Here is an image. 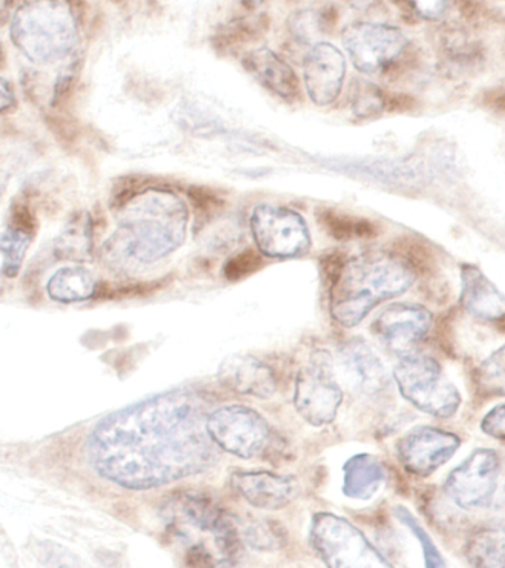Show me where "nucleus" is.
Listing matches in <instances>:
<instances>
[{"instance_id": "nucleus-1", "label": "nucleus", "mask_w": 505, "mask_h": 568, "mask_svg": "<svg viewBox=\"0 0 505 568\" xmlns=\"http://www.w3.org/2000/svg\"><path fill=\"white\" fill-rule=\"evenodd\" d=\"M210 410V402L192 390H169L129 405L89 434V463L98 476L129 490L208 471L218 459L205 427Z\"/></svg>"}, {"instance_id": "nucleus-2", "label": "nucleus", "mask_w": 505, "mask_h": 568, "mask_svg": "<svg viewBox=\"0 0 505 568\" xmlns=\"http://www.w3.org/2000/svg\"><path fill=\"white\" fill-rule=\"evenodd\" d=\"M188 223L190 209L176 192L141 191L124 204L118 230L102 244V265L119 275L154 265L181 247Z\"/></svg>"}, {"instance_id": "nucleus-3", "label": "nucleus", "mask_w": 505, "mask_h": 568, "mask_svg": "<svg viewBox=\"0 0 505 568\" xmlns=\"http://www.w3.org/2000/svg\"><path fill=\"white\" fill-rule=\"evenodd\" d=\"M415 280L417 271L400 253L365 252L344 257L329 280L330 313L344 328H352L380 303L406 293Z\"/></svg>"}, {"instance_id": "nucleus-4", "label": "nucleus", "mask_w": 505, "mask_h": 568, "mask_svg": "<svg viewBox=\"0 0 505 568\" xmlns=\"http://www.w3.org/2000/svg\"><path fill=\"white\" fill-rule=\"evenodd\" d=\"M162 517L188 565L226 567L239 561L241 535L235 518L209 496L195 491L170 496Z\"/></svg>"}, {"instance_id": "nucleus-5", "label": "nucleus", "mask_w": 505, "mask_h": 568, "mask_svg": "<svg viewBox=\"0 0 505 568\" xmlns=\"http://www.w3.org/2000/svg\"><path fill=\"white\" fill-rule=\"evenodd\" d=\"M9 38L27 60L53 64L78 47V20L65 0H24L13 12Z\"/></svg>"}, {"instance_id": "nucleus-6", "label": "nucleus", "mask_w": 505, "mask_h": 568, "mask_svg": "<svg viewBox=\"0 0 505 568\" xmlns=\"http://www.w3.org/2000/svg\"><path fill=\"white\" fill-rule=\"evenodd\" d=\"M393 378L402 397L432 417H454L462 406L457 387L446 378L440 362L432 356L405 353L393 369Z\"/></svg>"}, {"instance_id": "nucleus-7", "label": "nucleus", "mask_w": 505, "mask_h": 568, "mask_svg": "<svg viewBox=\"0 0 505 568\" xmlns=\"http://www.w3.org/2000/svg\"><path fill=\"white\" fill-rule=\"evenodd\" d=\"M342 42L353 67L368 75L386 74L410 48V39L400 27L370 21L344 27Z\"/></svg>"}, {"instance_id": "nucleus-8", "label": "nucleus", "mask_w": 505, "mask_h": 568, "mask_svg": "<svg viewBox=\"0 0 505 568\" xmlns=\"http://www.w3.org/2000/svg\"><path fill=\"white\" fill-rule=\"evenodd\" d=\"M311 545L327 567H391L362 531L334 514H315Z\"/></svg>"}, {"instance_id": "nucleus-9", "label": "nucleus", "mask_w": 505, "mask_h": 568, "mask_svg": "<svg viewBox=\"0 0 505 568\" xmlns=\"http://www.w3.org/2000/svg\"><path fill=\"white\" fill-rule=\"evenodd\" d=\"M250 231L262 256L297 258L311 250L312 239L305 217L285 205L261 203L250 216Z\"/></svg>"}, {"instance_id": "nucleus-10", "label": "nucleus", "mask_w": 505, "mask_h": 568, "mask_svg": "<svg viewBox=\"0 0 505 568\" xmlns=\"http://www.w3.org/2000/svg\"><path fill=\"white\" fill-rule=\"evenodd\" d=\"M342 402L343 392L332 355L327 351L312 353L294 386V406L299 415L311 426H327L336 419Z\"/></svg>"}, {"instance_id": "nucleus-11", "label": "nucleus", "mask_w": 505, "mask_h": 568, "mask_svg": "<svg viewBox=\"0 0 505 568\" xmlns=\"http://www.w3.org/2000/svg\"><path fill=\"white\" fill-rule=\"evenodd\" d=\"M205 427L219 449L243 459L261 455L271 438L266 419L257 410L243 405L210 410Z\"/></svg>"}, {"instance_id": "nucleus-12", "label": "nucleus", "mask_w": 505, "mask_h": 568, "mask_svg": "<svg viewBox=\"0 0 505 568\" xmlns=\"http://www.w3.org/2000/svg\"><path fill=\"white\" fill-rule=\"evenodd\" d=\"M502 474V458L488 447H477L445 478L444 491L463 509L486 508L493 503Z\"/></svg>"}, {"instance_id": "nucleus-13", "label": "nucleus", "mask_w": 505, "mask_h": 568, "mask_svg": "<svg viewBox=\"0 0 505 568\" xmlns=\"http://www.w3.org/2000/svg\"><path fill=\"white\" fill-rule=\"evenodd\" d=\"M462 446V438L446 429L418 426L397 442V456L406 471L428 477L444 467Z\"/></svg>"}, {"instance_id": "nucleus-14", "label": "nucleus", "mask_w": 505, "mask_h": 568, "mask_svg": "<svg viewBox=\"0 0 505 568\" xmlns=\"http://www.w3.org/2000/svg\"><path fill=\"white\" fill-rule=\"evenodd\" d=\"M432 325L433 315L427 307L415 303H395L380 312L371 331L388 351L405 355L426 338Z\"/></svg>"}, {"instance_id": "nucleus-15", "label": "nucleus", "mask_w": 505, "mask_h": 568, "mask_svg": "<svg viewBox=\"0 0 505 568\" xmlns=\"http://www.w3.org/2000/svg\"><path fill=\"white\" fill-rule=\"evenodd\" d=\"M346 79V60L334 44H312L303 60V83L307 97L319 106L334 104L342 95Z\"/></svg>"}, {"instance_id": "nucleus-16", "label": "nucleus", "mask_w": 505, "mask_h": 568, "mask_svg": "<svg viewBox=\"0 0 505 568\" xmlns=\"http://www.w3.org/2000/svg\"><path fill=\"white\" fill-rule=\"evenodd\" d=\"M241 65L262 88L281 101L293 105L302 102L301 79L293 67L266 47L248 51L241 57Z\"/></svg>"}, {"instance_id": "nucleus-17", "label": "nucleus", "mask_w": 505, "mask_h": 568, "mask_svg": "<svg viewBox=\"0 0 505 568\" xmlns=\"http://www.w3.org/2000/svg\"><path fill=\"white\" fill-rule=\"evenodd\" d=\"M231 486L245 503L267 511L287 507L299 494V485L293 477L270 471L234 473Z\"/></svg>"}, {"instance_id": "nucleus-18", "label": "nucleus", "mask_w": 505, "mask_h": 568, "mask_svg": "<svg viewBox=\"0 0 505 568\" xmlns=\"http://www.w3.org/2000/svg\"><path fill=\"white\" fill-rule=\"evenodd\" d=\"M339 364L344 377L361 395L377 396L387 390V371L364 339L344 343L339 351Z\"/></svg>"}, {"instance_id": "nucleus-19", "label": "nucleus", "mask_w": 505, "mask_h": 568, "mask_svg": "<svg viewBox=\"0 0 505 568\" xmlns=\"http://www.w3.org/2000/svg\"><path fill=\"white\" fill-rule=\"evenodd\" d=\"M218 378L230 390L257 399H270L276 392L275 375L270 366L250 355L225 357L219 366Z\"/></svg>"}, {"instance_id": "nucleus-20", "label": "nucleus", "mask_w": 505, "mask_h": 568, "mask_svg": "<svg viewBox=\"0 0 505 568\" xmlns=\"http://www.w3.org/2000/svg\"><path fill=\"white\" fill-rule=\"evenodd\" d=\"M459 303L476 320L495 322L505 320V295L475 265L462 266Z\"/></svg>"}, {"instance_id": "nucleus-21", "label": "nucleus", "mask_w": 505, "mask_h": 568, "mask_svg": "<svg viewBox=\"0 0 505 568\" xmlns=\"http://www.w3.org/2000/svg\"><path fill=\"white\" fill-rule=\"evenodd\" d=\"M386 478L378 459L370 455L353 456L344 467V494L353 499H370Z\"/></svg>"}, {"instance_id": "nucleus-22", "label": "nucleus", "mask_w": 505, "mask_h": 568, "mask_svg": "<svg viewBox=\"0 0 505 568\" xmlns=\"http://www.w3.org/2000/svg\"><path fill=\"white\" fill-rule=\"evenodd\" d=\"M315 219L325 234L336 241L370 240L378 234L377 226L368 219L352 216L327 205L315 209Z\"/></svg>"}, {"instance_id": "nucleus-23", "label": "nucleus", "mask_w": 505, "mask_h": 568, "mask_svg": "<svg viewBox=\"0 0 505 568\" xmlns=\"http://www.w3.org/2000/svg\"><path fill=\"white\" fill-rule=\"evenodd\" d=\"M48 295L60 303H79L91 298L97 291V280L83 266H67L49 280Z\"/></svg>"}, {"instance_id": "nucleus-24", "label": "nucleus", "mask_w": 505, "mask_h": 568, "mask_svg": "<svg viewBox=\"0 0 505 568\" xmlns=\"http://www.w3.org/2000/svg\"><path fill=\"white\" fill-rule=\"evenodd\" d=\"M468 565L505 567V527L476 531L466 545Z\"/></svg>"}, {"instance_id": "nucleus-25", "label": "nucleus", "mask_w": 505, "mask_h": 568, "mask_svg": "<svg viewBox=\"0 0 505 568\" xmlns=\"http://www.w3.org/2000/svg\"><path fill=\"white\" fill-rule=\"evenodd\" d=\"M347 98L349 110L360 122L382 118L386 111V92L370 80L353 79Z\"/></svg>"}, {"instance_id": "nucleus-26", "label": "nucleus", "mask_w": 505, "mask_h": 568, "mask_svg": "<svg viewBox=\"0 0 505 568\" xmlns=\"http://www.w3.org/2000/svg\"><path fill=\"white\" fill-rule=\"evenodd\" d=\"M33 234L21 225H9L0 234V254H2V272L8 278L20 274L22 262L31 244Z\"/></svg>"}, {"instance_id": "nucleus-27", "label": "nucleus", "mask_w": 505, "mask_h": 568, "mask_svg": "<svg viewBox=\"0 0 505 568\" xmlns=\"http://www.w3.org/2000/svg\"><path fill=\"white\" fill-rule=\"evenodd\" d=\"M186 200L194 213V227L203 230L214 219L221 216L226 209V201L213 187L204 185H190L186 187Z\"/></svg>"}, {"instance_id": "nucleus-28", "label": "nucleus", "mask_w": 505, "mask_h": 568, "mask_svg": "<svg viewBox=\"0 0 505 568\" xmlns=\"http://www.w3.org/2000/svg\"><path fill=\"white\" fill-rule=\"evenodd\" d=\"M473 382L481 396L505 397V344L477 366Z\"/></svg>"}, {"instance_id": "nucleus-29", "label": "nucleus", "mask_w": 505, "mask_h": 568, "mask_svg": "<svg viewBox=\"0 0 505 568\" xmlns=\"http://www.w3.org/2000/svg\"><path fill=\"white\" fill-rule=\"evenodd\" d=\"M261 24L257 22L235 21L226 27H222L216 36H213L212 44L214 51L221 55H231V53L239 52L245 44L252 43L256 40L262 31Z\"/></svg>"}, {"instance_id": "nucleus-30", "label": "nucleus", "mask_w": 505, "mask_h": 568, "mask_svg": "<svg viewBox=\"0 0 505 568\" xmlns=\"http://www.w3.org/2000/svg\"><path fill=\"white\" fill-rule=\"evenodd\" d=\"M334 24L325 11L315 9H302L294 12L289 20V29L297 40L303 43L315 44L320 42L321 36L329 33Z\"/></svg>"}, {"instance_id": "nucleus-31", "label": "nucleus", "mask_w": 505, "mask_h": 568, "mask_svg": "<svg viewBox=\"0 0 505 568\" xmlns=\"http://www.w3.org/2000/svg\"><path fill=\"white\" fill-rule=\"evenodd\" d=\"M395 514L396 517L400 518V521L404 523V525L413 531L415 538L420 540V544H422L426 567H445V560L442 558L440 549L433 544L431 536L423 529L417 518L404 507H396Z\"/></svg>"}, {"instance_id": "nucleus-32", "label": "nucleus", "mask_w": 505, "mask_h": 568, "mask_svg": "<svg viewBox=\"0 0 505 568\" xmlns=\"http://www.w3.org/2000/svg\"><path fill=\"white\" fill-rule=\"evenodd\" d=\"M263 266V258L261 252H254L252 248L243 250V252L236 253L230 261L225 263L223 267V274L226 280L240 281L245 276L254 274Z\"/></svg>"}, {"instance_id": "nucleus-33", "label": "nucleus", "mask_w": 505, "mask_h": 568, "mask_svg": "<svg viewBox=\"0 0 505 568\" xmlns=\"http://www.w3.org/2000/svg\"><path fill=\"white\" fill-rule=\"evenodd\" d=\"M410 8L423 20L436 21L445 16L448 0H406Z\"/></svg>"}, {"instance_id": "nucleus-34", "label": "nucleus", "mask_w": 505, "mask_h": 568, "mask_svg": "<svg viewBox=\"0 0 505 568\" xmlns=\"http://www.w3.org/2000/svg\"><path fill=\"white\" fill-rule=\"evenodd\" d=\"M481 429L491 437L505 440V404L495 406L485 415Z\"/></svg>"}, {"instance_id": "nucleus-35", "label": "nucleus", "mask_w": 505, "mask_h": 568, "mask_svg": "<svg viewBox=\"0 0 505 568\" xmlns=\"http://www.w3.org/2000/svg\"><path fill=\"white\" fill-rule=\"evenodd\" d=\"M482 102L486 109L495 111V113H505V91L503 88H491L484 92Z\"/></svg>"}, {"instance_id": "nucleus-36", "label": "nucleus", "mask_w": 505, "mask_h": 568, "mask_svg": "<svg viewBox=\"0 0 505 568\" xmlns=\"http://www.w3.org/2000/svg\"><path fill=\"white\" fill-rule=\"evenodd\" d=\"M455 3H457L458 11L467 20L476 21L484 17V7H482L479 0H455Z\"/></svg>"}, {"instance_id": "nucleus-37", "label": "nucleus", "mask_w": 505, "mask_h": 568, "mask_svg": "<svg viewBox=\"0 0 505 568\" xmlns=\"http://www.w3.org/2000/svg\"><path fill=\"white\" fill-rule=\"evenodd\" d=\"M16 102L12 83L0 75V111L9 110Z\"/></svg>"}, {"instance_id": "nucleus-38", "label": "nucleus", "mask_w": 505, "mask_h": 568, "mask_svg": "<svg viewBox=\"0 0 505 568\" xmlns=\"http://www.w3.org/2000/svg\"><path fill=\"white\" fill-rule=\"evenodd\" d=\"M9 185V173L4 170H0V201H2L4 192H7Z\"/></svg>"}, {"instance_id": "nucleus-39", "label": "nucleus", "mask_w": 505, "mask_h": 568, "mask_svg": "<svg viewBox=\"0 0 505 568\" xmlns=\"http://www.w3.org/2000/svg\"><path fill=\"white\" fill-rule=\"evenodd\" d=\"M241 2H243L244 7L248 9H257L259 7H262L266 0H241Z\"/></svg>"}]
</instances>
